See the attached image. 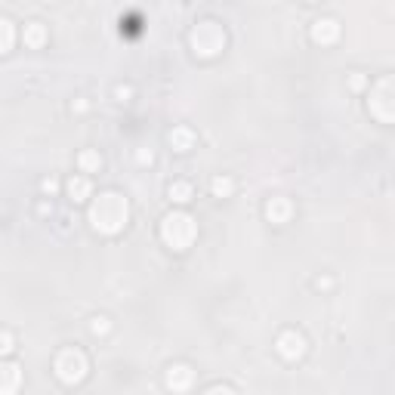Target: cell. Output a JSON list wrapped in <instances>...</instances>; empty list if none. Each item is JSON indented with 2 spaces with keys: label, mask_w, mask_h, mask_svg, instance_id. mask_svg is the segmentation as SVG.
Wrapping results in <instances>:
<instances>
[{
  "label": "cell",
  "mask_w": 395,
  "mask_h": 395,
  "mask_svg": "<svg viewBox=\"0 0 395 395\" xmlns=\"http://www.w3.org/2000/svg\"><path fill=\"white\" fill-rule=\"evenodd\" d=\"M127 216H130V204H127V198L118 192H102L96 201L90 204V222H93V229L102 235H118L127 225Z\"/></svg>",
  "instance_id": "1"
},
{
  "label": "cell",
  "mask_w": 395,
  "mask_h": 395,
  "mask_svg": "<svg viewBox=\"0 0 395 395\" xmlns=\"http://www.w3.org/2000/svg\"><path fill=\"white\" fill-rule=\"evenodd\" d=\"M56 189H59V183H56L53 176H50V180H43V192H46V195H53Z\"/></svg>",
  "instance_id": "23"
},
{
  "label": "cell",
  "mask_w": 395,
  "mask_h": 395,
  "mask_svg": "<svg viewBox=\"0 0 395 395\" xmlns=\"http://www.w3.org/2000/svg\"><path fill=\"white\" fill-rule=\"evenodd\" d=\"M46 41V28L41 22H28L25 25V43L28 46H41Z\"/></svg>",
  "instance_id": "14"
},
{
  "label": "cell",
  "mask_w": 395,
  "mask_h": 395,
  "mask_svg": "<svg viewBox=\"0 0 395 395\" xmlns=\"http://www.w3.org/2000/svg\"><path fill=\"white\" fill-rule=\"evenodd\" d=\"M275 349L281 359H287V361H297L299 355L306 352V337L303 334H297V331H284V334H278V340H275Z\"/></svg>",
  "instance_id": "6"
},
{
  "label": "cell",
  "mask_w": 395,
  "mask_h": 395,
  "mask_svg": "<svg viewBox=\"0 0 395 395\" xmlns=\"http://www.w3.org/2000/svg\"><path fill=\"white\" fill-rule=\"evenodd\" d=\"M170 145L176 148V152H189V148L195 145V130L192 127H173L170 130Z\"/></svg>",
  "instance_id": "12"
},
{
  "label": "cell",
  "mask_w": 395,
  "mask_h": 395,
  "mask_svg": "<svg viewBox=\"0 0 395 395\" xmlns=\"http://www.w3.org/2000/svg\"><path fill=\"white\" fill-rule=\"evenodd\" d=\"M53 371H56V377H59L62 383L74 386V383H81L83 377H87V371H90L87 355H83L81 349H74V346H68V349L56 352V359H53Z\"/></svg>",
  "instance_id": "3"
},
{
  "label": "cell",
  "mask_w": 395,
  "mask_h": 395,
  "mask_svg": "<svg viewBox=\"0 0 395 395\" xmlns=\"http://www.w3.org/2000/svg\"><path fill=\"white\" fill-rule=\"evenodd\" d=\"M90 331L96 334V337H102V334H108V331H111V322H108L106 315H96V318L90 322Z\"/></svg>",
  "instance_id": "18"
},
{
  "label": "cell",
  "mask_w": 395,
  "mask_h": 395,
  "mask_svg": "<svg viewBox=\"0 0 395 395\" xmlns=\"http://www.w3.org/2000/svg\"><path fill=\"white\" fill-rule=\"evenodd\" d=\"M78 167H81L83 173H96L99 167H102V155L93 152V148H83V152L78 155Z\"/></svg>",
  "instance_id": "13"
},
{
  "label": "cell",
  "mask_w": 395,
  "mask_h": 395,
  "mask_svg": "<svg viewBox=\"0 0 395 395\" xmlns=\"http://www.w3.org/2000/svg\"><path fill=\"white\" fill-rule=\"evenodd\" d=\"M22 386V368L13 361H0V395H16Z\"/></svg>",
  "instance_id": "8"
},
{
  "label": "cell",
  "mask_w": 395,
  "mask_h": 395,
  "mask_svg": "<svg viewBox=\"0 0 395 395\" xmlns=\"http://www.w3.org/2000/svg\"><path fill=\"white\" fill-rule=\"evenodd\" d=\"M315 284H318V287H324V290H327V287H331V284H334V281H331V278H318V281H315Z\"/></svg>",
  "instance_id": "25"
},
{
  "label": "cell",
  "mask_w": 395,
  "mask_h": 395,
  "mask_svg": "<svg viewBox=\"0 0 395 395\" xmlns=\"http://www.w3.org/2000/svg\"><path fill=\"white\" fill-rule=\"evenodd\" d=\"M312 37L318 43H334L337 37H340V22L331 16H324V19H318V22L312 25Z\"/></svg>",
  "instance_id": "9"
},
{
  "label": "cell",
  "mask_w": 395,
  "mask_h": 395,
  "mask_svg": "<svg viewBox=\"0 0 395 395\" xmlns=\"http://www.w3.org/2000/svg\"><path fill=\"white\" fill-rule=\"evenodd\" d=\"M170 201L176 204H185V201H192V183H173L170 185Z\"/></svg>",
  "instance_id": "16"
},
{
  "label": "cell",
  "mask_w": 395,
  "mask_h": 395,
  "mask_svg": "<svg viewBox=\"0 0 395 395\" xmlns=\"http://www.w3.org/2000/svg\"><path fill=\"white\" fill-rule=\"evenodd\" d=\"M13 41H16V28H13V22H9L6 16H0V53H6L9 46H13Z\"/></svg>",
  "instance_id": "15"
},
{
  "label": "cell",
  "mask_w": 395,
  "mask_h": 395,
  "mask_svg": "<svg viewBox=\"0 0 395 395\" xmlns=\"http://www.w3.org/2000/svg\"><path fill=\"white\" fill-rule=\"evenodd\" d=\"M290 213H294V207H290L287 198H272V201L266 204V216L269 222H287Z\"/></svg>",
  "instance_id": "10"
},
{
  "label": "cell",
  "mask_w": 395,
  "mask_h": 395,
  "mask_svg": "<svg viewBox=\"0 0 395 395\" xmlns=\"http://www.w3.org/2000/svg\"><path fill=\"white\" fill-rule=\"evenodd\" d=\"M161 238L170 244L173 250H185V247H192V241L198 238V222L185 210H173V213H167L161 222Z\"/></svg>",
  "instance_id": "2"
},
{
  "label": "cell",
  "mask_w": 395,
  "mask_h": 395,
  "mask_svg": "<svg viewBox=\"0 0 395 395\" xmlns=\"http://www.w3.org/2000/svg\"><path fill=\"white\" fill-rule=\"evenodd\" d=\"M364 83H368V78H364V74H359V71H355L352 78H349V87H352V90H361Z\"/></svg>",
  "instance_id": "20"
},
{
  "label": "cell",
  "mask_w": 395,
  "mask_h": 395,
  "mask_svg": "<svg viewBox=\"0 0 395 395\" xmlns=\"http://www.w3.org/2000/svg\"><path fill=\"white\" fill-rule=\"evenodd\" d=\"M130 93H133L130 87H118V90H115V96H118L120 102H127V99H130Z\"/></svg>",
  "instance_id": "24"
},
{
  "label": "cell",
  "mask_w": 395,
  "mask_h": 395,
  "mask_svg": "<svg viewBox=\"0 0 395 395\" xmlns=\"http://www.w3.org/2000/svg\"><path fill=\"white\" fill-rule=\"evenodd\" d=\"M210 189L216 198H229L232 189H235V183L229 180V176H213V183H210Z\"/></svg>",
  "instance_id": "17"
},
{
  "label": "cell",
  "mask_w": 395,
  "mask_h": 395,
  "mask_svg": "<svg viewBox=\"0 0 395 395\" xmlns=\"http://www.w3.org/2000/svg\"><path fill=\"white\" fill-rule=\"evenodd\" d=\"M207 395H235V389H232V386H213Z\"/></svg>",
  "instance_id": "22"
},
{
  "label": "cell",
  "mask_w": 395,
  "mask_h": 395,
  "mask_svg": "<svg viewBox=\"0 0 395 395\" xmlns=\"http://www.w3.org/2000/svg\"><path fill=\"white\" fill-rule=\"evenodd\" d=\"M136 161H139V164H152V152H145V148H139V152H136Z\"/></svg>",
  "instance_id": "21"
},
{
  "label": "cell",
  "mask_w": 395,
  "mask_h": 395,
  "mask_svg": "<svg viewBox=\"0 0 395 395\" xmlns=\"http://www.w3.org/2000/svg\"><path fill=\"white\" fill-rule=\"evenodd\" d=\"M65 189H68V195H71V201H74V204H78V201H87L90 192H93L90 176H78V173H74L71 180H68V185H65Z\"/></svg>",
  "instance_id": "11"
},
{
  "label": "cell",
  "mask_w": 395,
  "mask_h": 395,
  "mask_svg": "<svg viewBox=\"0 0 395 395\" xmlns=\"http://www.w3.org/2000/svg\"><path fill=\"white\" fill-rule=\"evenodd\" d=\"M368 106H371V115L377 120H383V124L392 120V81L389 78H383L377 87H374V99Z\"/></svg>",
  "instance_id": "5"
},
{
  "label": "cell",
  "mask_w": 395,
  "mask_h": 395,
  "mask_svg": "<svg viewBox=\"0 0 395 395\" xmlns=\"http://www.w3.org/2000/svg\"><path fill=\"white\" fill-rule=\"evenodd\" d=\"M164 380H167V389L185 392V389H192V383H195V371L189 368V364H170Z\"/></svg>",
  "instance_id": "7"
},
{
  "label": "cell",
  "mask_w": 395,
  "mask_h": 395,
  "mask_svg": "<svg viewBox=\"0 0 395 395\" xmlns=\"http://www.w3.org/2000/svg\"><path fill=\"white\" fill-rule=\"evenodd\" d=\"M192 46L198 56H216L225 46V31L216 22H198L192 28Z\"/></svg>",
  "instance_id": "4"
},
{
  "label": "cell",
  "mask_w": 395,
  "mask_h": 395,
  "mask_svg": "<svg viewBox=\"0 0 395 395\" xmlns=\"http://www.w3.org/2000/svg\"><path fill=\"white\" fill-rule=\"evenodd\" d=\"M13 349H16L13 334H9V331H0V359H4V355H9Z\"/></svg>",
  "instance_id": "19"
}]
</instances>
